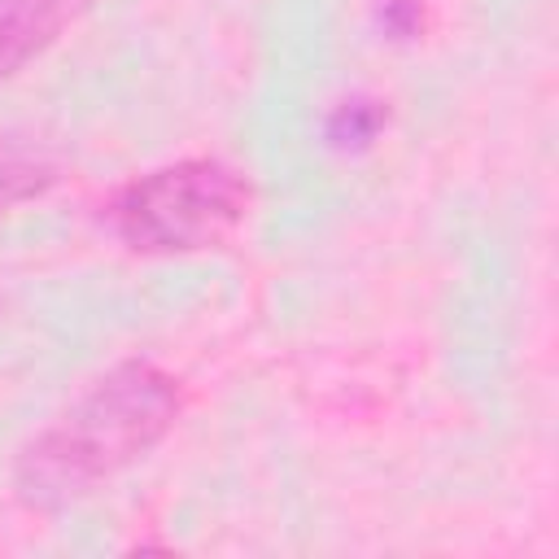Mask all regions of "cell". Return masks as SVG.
Returning a JSON list of instances; mask_svg holds the SVG:
<instances>
[{
	"label": "cell",
	"instance_id": "cell-6",
	"mask_svg": "<svg viewBox=\"0 0 559 559\" xmlns=\"http://www.w3.org/2000/svg\"><path fill=\"white\" fill-rule=\"evenodd\" d=\"M380 26H384L393 39H415V35L424 31V9H419V0H384Z\"/></svg>",
	"mask_w": 559,
	"mask_h": 559
},
{
	"label": "cell",
	"instance_id": "cell-2",
	"mask_svg": "<svg viewBox=\"0 0 559 559\" xmlns=\"http://www.w3.org/2000/svg\"><path fill=\"white\" fill-rule=\"evenodd\" d=\"M249 214V183L214 157H188L127 183L109 223L135 253H197L236 236Z\"/></svg>",
	"mask_w": 559,
	"mask_h": 559
},
{
	"label": "cell",
	"instance_id": "cell-4",
	"mask_svg": "<svg viewBox=\"0 0 559 559\" xmlns=\"http://www.w3.org/2000/svg\"><path fill=\"white\" fill-rule=\"evenodd\" d=\"M61 166L48 148L22 144V140H0V218L17 210L22 201L44 197L57 183Z\"/></svg>",
	"mask_w": 559,
	"mask_h": 559
},
{
	"label": "cell",
	"instance_id": "cell-1",
	"mask_svg": "<svg viewBox=\"0 0 559 559\" xmlns=\"http://www.w3.org/2000/svg\"><path fill=\"white\" fill-rule=\"evenodd\" d=\"M179 415V384L153 362H122L61 411L17 459V493L61 507L144 459Z\"/></svg>",
	"mask_w": 559,
	"mask_h": 559
},
{
	"label": "cell",
	"instance_id": "cell-5",
	"mask_svg": "<svg viewBox=\"0 0 559 559\" xmlns=\"http://www.w3.org/2000/svg\"><path fill=\"white\" fill-rule=\"evenodd\" d=\"M384 122H389V114H384L380 100H371V96L341 100L332 109V118H328V144L341 148V153H358V148H367L380 135Z\"/></svg>",
	"mask_w": 559,
	"mask_h": 559
},
{
	"label": "cell",
	"instance_id": "cell-3",
	"mask_svg": "<svg viewBox=\"0 0 559 559\" xmlns=\"http://www.w3.org/2000/svg\"><path fill=\"white\" fill-rule=\"evenodd\" d=\"M92 0H0V79L39 57Z\"/></svg>",
	"mask_w": 559,
	"mask_h": 559
}]
</instances>
